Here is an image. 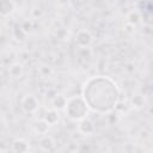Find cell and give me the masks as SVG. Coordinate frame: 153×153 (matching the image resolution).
I'll return each mask as SVG.
<instances>
[{
  "mask_svg": "<svg viewBox=\"0 0 153 153\" xmlns=\"http://www.w3.org/2000/svg\"><path fill=\"white\" fill-rule=\"evenodd\" d=\"M82 98L91 110L99 114H108L116 109L120 91L111 78L97 75L90 78L84 84Z\"/></svg>",
  "mask_w": 153,
  "mask_h": 153,
  "instance_id": "obj_1",
  "label": "cell"
},
{
  "mask_svg": "<svg viewBox=\"0 0 153 153\" xmlns=\"http://www.w3.org/2000/svg\"><path fill=\"white\" fill-rule=\"evenodd\" d=\"M65 112L73 121H82L87 116L88 106L82 97H71L67 100Z\"/></svg>",
  "mask_w": 153,
  "mask_h": 153,
  "instance_id": "obj_2",
  "label": "cell"
},
{
  "mask_svg": "<svg viewBox=\"0 0 153 153\" xmlns=\"http://www.w3.org/2000/svg\"><path fill=\"white\" fill-rule=\"evenodd\" d=\"M22 108L27 114L36 112L37 109H38V100H37V98L35 96H32V94L25 96L23 98V100H22Z\"/></svg>",
  "mask_w": 153,
  "mask_h": 153,
  "instance_id": "obj_3",
  "label": "cell"
},
{
  "mask_svg": "<svg viewBox=\"0 0 153 153\" xmlns=\"http://www.w3.org/2000/svg\"><path fill=\"white\" fill-rule=\"evenodd\" d=\"M92 41V36L88 31L86 30H80L78 33H76V37H75V42L80 45V47H87Z\"/></svg>",
  "mask_w": 153,
  "mask_h": 153,
  "instance_id": "obj_4",
  "label": "cell"
},
{
  "mask_svg": "<svg viewBox=\"0 0 153 153\" xmlns=\"http://www.w3.org/2000/svg\"><path fill=\"white\" fill-rule=\"evenodd\" d=\"M79 131L80 133H82V134H85V135H90V134H92L93 131H94V124H93V122L90 120V118H84L82 121H80V123H79Z\"/></svg>",
  "mask_w": 153,
  "mask_h": 153,
  "instance_id": "obj_5",
  "label": "cell"
},
{
  "mask_svg": "<svg viewBox=\"0 0 153 153\" xmlns=\"http://www.w3.org/2000/svg\"><path fill=\"white\" fill-rule=\"evenodd\" d=\"M12 149L14 153H26L29 151V145L24 140L17 139L12 142Z\"/></svg>",
  "mask_w": 153,
  "mask_h": 153,
  "instance_id": "obj_6",
  "label": "cell"
},
{
  "mask_svg": "<svg viewBox=\"0 0 153 153\" xmlns=\"http://www.w3.org/2000/svg\"><path fill=\"white\" fill-rule=\"evenodd\" d=\"M48 129H49V124L44 121V120H41V121H37L35 124H33V130L37 135H44L48 133Z\"/></svg>",
  "mask_w": 153,
  "mask_h": 153,
  "instance_id": "obj_7",
  "label": "cell"
},
{
  "mask_svg": "<svg viewBox=\"0 0 153 153\" xmlns=\"http://www.w3.org/2000/svg\"><path fill=\"white\" fill-rule=\"evenodd\" d=\"M67 100L61 94H56L54 98H53V105H54V109L55 110H65L66 109V105H67Z\"/></svg>",
  "mask_w": 153,
  "mask_h": 153,
  "instance_id": "obj_8",
  "label": "cell"
},
{
  "mask_svg": "<svg viewBox=\"0 0 153 153\" xmlns=\"http://www.w3.org/2000/svg\"><path fill=\"white\" fill-rule=\"evenodd\" d=\"M43 120L49 124V126H53L59 120V114H57V110L55 109H51V110H48L43 117Z\"/></svg>",
  "mask_w": 153,
  "mask_h": 153,
  "instance_id": "obj_9",
  "label": "cell"
},
{
  "mask_svg": "<svg viewBox=\"0 0 153 153\" xmlns=\"http://www.w3.org/2000/svg\"><path fill=\"white\" fill-rule=\"evenodd\" d=\"M8 73L13 78H19L22 74H23V66L20 63H13L8 67Z\"/></svg>",
  "mask_w": 153,
  "mask_h": 153,
  "instance_id": "obj_10",
  "label": "cell"
},
{
  "mask_svg": "<svg viewBox=\"0 0 153 153\" xmlns=\"http://www.w3.org/2000/svg\"><path fill=\"white\" fill-rule=\"evenodd\" d=\"M14 4L11 1H2L1 2V14L2 16H7L8 13H11L13 11Z\"/></svg>",
  "mask_w": 153,
  "mask_h": 153,
  "instance_id": "obj_11",
  "label": "cell"
},
{
  "mask_svg": "<svg viewBox=\"0 0 153 153\" xmlns=\"http://www.w3.org/2000/svg\"><path fill=\"white\" fill-rule=\"evenodd\" d=\"M143 97L142 96H140V94H136V96H134L133 97V99H131V103H133V105L134 106H136V108H141L142 105H143Z\"/></svg>",
  "mask_w": 153,
  "mask_h": 153,
  "instance_id": "obj_12",
  "label": "cell"
},
{
  "mask_svg": "<svg viewBox=\"0 0 153 153\" xmlns=\"http://www.w3.org/2000/svg\"><path fill=\"white\" fill-rule=\"evenodd\" d=\"M14 36L17 37V39L24 41L26 32H25V30H23V27H17V29H14Z\"/></svg>",
  "mask_w": 153,
  "mask_h": 153,
  "instance_id": "obj_13",
  "label": "cell"
},
{
  "mask_svg": "<svg viewBox=\"0 0 153 153\" xmlns=\"http://www.w3.org/2000/svg\"><path fill=\"white\" fill-rule=\"evenodd\" d=\"M42 146L45 147V149L50 148V147L53 146V140H51L50 137H44V139L42 140Z\"/></svg>",
  "mask_w": 153,
  "mask_h": 153,
  "instance_id": "obj_14",
  "label": "cell"
}]
</instances>
